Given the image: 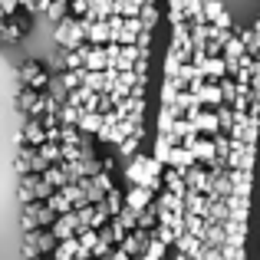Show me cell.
<instances>
[{"label":"cell","instance_id":"1","mask_svg":"<svg viewBox=\"0 0 260 260\" xmlns=\"http://www.w3.org/2000/svg\"><path fill=\"white\" fill-rule=\"evenodd\" d=\"M194 4L204 7V10L221 13L234 26H250L260 13V0H194Z\"/></svg>","mask_w":260,"mask_h":260}]
</instances>
